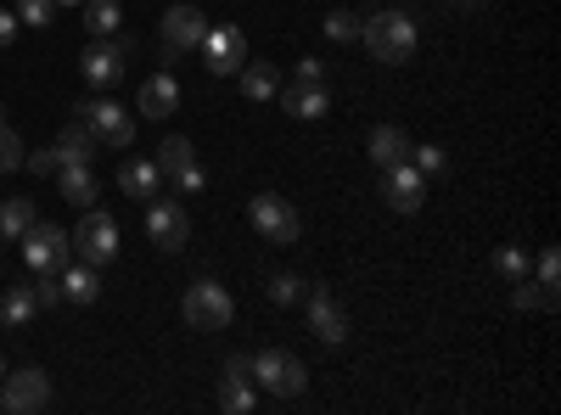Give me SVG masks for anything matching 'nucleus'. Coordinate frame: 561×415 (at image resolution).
Wrapping results in <instances>:
<instances>
[{
    "label": "nucleus",
    "mask_w": 561,
    "mask_h": 415,
    "mask_svg": "<svg viewBox=\"0 0 561 415\" xmlns=\"http://www.w3.org/2000/svg\"><path fill=\"white\" fill-rule=\"evenodd\" d=\"M359 39H365L370 62H388V68H399V62H410V57H415V18H410L404 7L370 12V18L359 23Z\"/></svg>",
    "instance_id": "nucleus-1"
},
{
    "label": "nucleus",
    "mask_w": 561,
    "mask_h": 415,
    "mask_svg": "<svg viewBox=\"0 0 561 415\" xmlns=\"http://www.w3.org/2000/svg\"><path fill=\"white\" fill-rule=\"evenodd\" d=\"M185 326L192 332H225L230 320H237V303H230V292L214 281V275H203V281L185 287Z\"/></svg>",
    "instance_id": "nucleus-2"
},
{
    "label": "nucleus",
    "mask_w": 561,
    "mask_h": 415,
    "mask_svg": "<svg viewBox=\"0 0 561 415\" xmlns=\"http://www.w3.org/2000/svg\"><path fill=\"white\" fill-rule=\"evenodd\" d=\"M253 382L275 399H304L309 388V371H304V359L287 354V348H259L253 354Z\"/></svg>",
    "instance_id": "nucleus-3"
},
{
    "label": "nucleus",
    "mask_w": 561,
    "mask_h": 415,
    "mask_svg": "<svg viewBox=\"0 0 561 415\" xmlns=\"http://www.w3.org/2000/svg\"><path fill=\"white\" fill-rule=\"evenodd\" d=\"M68 242H73V258H84V264H113L118 258V224H113V214H102V208H84L79 214V230H68Z\"/></svg>",
    "instance_id": "nucleus-4"
},
{
    "label": "nucleus",
    "mask_w": 561,
    "mask_h": 415,
    "mask_svg": "<svg viewBox=\"0 0 561 415\" xmlns=\"http://www.w3.org/2000/svg\"><path fill=\"white\" fill-rule=\"evenodd\" d=\"M248 219H253L259 237H264V242H275V247H293V242L304 237L298 208H293L287 197H275V192H259V197L248 203Z\"/></svg>",
    "instance_id": "nucleus-5"
},
{
    "label": "nucleus",
    "mask_w": 561,
    "mask_h": 415,
    "mask_svg": "<svg viewBox=\"0 0 561 415\" xmlns=\"http://www.w3.org/2000/svg\"><path fill=\"white\" fill-rule=\"evenodd\" d=\"M73 258V242H68V230L62 224H51V219H34L28 230H23V264L34 269V275H45V269H62Z\"/></svg>",
    "instance_id": "nucleus-6"
},
{
    "label": "nucleus",
    "mask_w": 561,
    "mask_h": 415,
    "mask_svg": "<svg viewBox=\"0 0 561 415\" xmlns=\"http://www.w3.org/2000/svg\"><path fill=\"white\" fill-rule=\"evenodd\" d=\"M79 118L90 124V135H96L107 152H129V147H135V118H129L118 102H107V96L79 102Z\"/></svg>",
    "instance_id": "nucleus-7"
},
{
    "label": "nucleus",
    "mask_w": 561,
    "mask_h": 415,
    "mask_svg": "<svg viewBox=\"0 0 561 415\" xmlns=\"http://www.w3.org/2000/svg\"><path fill=\"white\" fill-rule=\"evenodd\" d=\"M124 57H129V39H118V34H113V39H90L84 51H79V79L96 84V90H107V84L124 79V68H129Z\"/></svg>",
    "instance_id": "nucleus-8"
},
{
    "label": "nucleus",
    "mask_w": 561,
    "mask_h": 415,
    "mask_svg": "<svg viewBox=\"0 0 561 415\" xmlns=\"http://www.w3.org/2000/svg\"><path fill=\"white\" fill-rule=\"evenodd\" d=\"M197 51H203V62H208V73L219 79V73H237L242 62H248V34L237 28V23H208V34H203V45H197Z\"/></svg>",
    "instance_id": "nucleus-9"
},
{
    "label": "nucleus",
    "mask_w": 561,
    "mask_h": 415,
    "mask_svg": "<svg viewBox=\"0 0 561 415\" xmlns=\"http://www.w3.org/2000/svg\"><path fill=\"white\" fill-rule=\"evenodd\" d=\"M45 404H51V377H45L39 365H28V371H18V377H0V410L34 415Z\"/></svg>",
    "instance_id": "nucleus-10"
},
{
    "label": "nucleus",
    "mask_w": 561,
    "mask_h": 415,
    "mask_svg": "<svg viewBox=\"0 0 561 415\" xmlns=\"http://www.w3.org/2000/svg\"><path fill=\"white\" fill-rule=\"evenodd\" d=\"M309 332L325 343V348H343L348 343V309L332 298V287H309Z\"/></svg>",
    "instance_id": "nucleus-11"
},
{
    "label": "nucleus",
    "mask_w": 561,
    "mask_h": 415,
    "mask_svg": "<svg viewBox=\"0 0 561 415\" xmlns=\"http://www.w3.org/2000/svg\"><path fill=\"white\" fill-rule=\"evenodd\" d=\"M208 34V12L192 7V0H174L169 18H163V45H169V57H185V51H197Z\"/></svg>",
    "instance_id": "nucleus-12"
},
{
    "label": "nucleus",
    "mask_w": 561,
    "mask_h": 415,
    "mask_svg": "<svg viewBox=\"0 0 561 415\" xmlns=\"http://www.w3.org/2000/svg\"><path fill=\"white\" fill-rule=\"evenodd\" d=\"M147 237L163 247V253H180L185 242H192V219H185V208L180 203H169L163 192L147 203Z\"/></svg>",
    "instance_id": "nucleus-13"
},
{
    "label": "nucleus",
    "mask_w": 561,
    "mask_h": 415,
    "mask_svg": "<svg viewBox=\"0 0 561 415\" xmlns=\"http://www.w3.org/2000/svg\"><path fill=\"white\" fill-rule=\"evenodd\" d=\"M382 197L393 214H415L421 203H427V174H421L415 163H393L382 169Z\"/></svg>",
    "instance_id": "nucleus-14"
},
{
    "label": "nucleus",
    "mask_w": 561,
    "mask_h": 415,
    "mask_svg": "<svg viewBox=\"0 0 561 415\" xmlns=\"http://www.w3.org/2000/svg\"><path fill=\"white\" fill-rule=\"evenodd\" d=\"M57 281H62V298H68V303H79V309L102 298V269H96V264H84V258H68Z\"/></svg>",
    "instance_id": "nucleus-15"
},
{
    "label": "nucleus",
    "mask_w": 561,
    "mask_h": 415,
    "mask_svg": "<svg viewBox=\"0 0 561 415\" xmlns=\"http://www.w3.org/2000/svg\"><path fill=\"white\" fill-rule=\"evenodd\" d=\"M118 192H124V197H140V203H152V197L163 192V169H158L152 158H129V163L118 169Z\"/></svg>",
    "instance_id": "nucleus-16"
},
{
    "label": "nucleus",
    "mask_w": 561,
    "mask_h": 415,
    "mask_svg": "<svg viewBox=\"0 0 561 415\" xmlns=\"http://www.w3.org/2000/svg\"><path fill=\"white\" fill-rule=\"evenodd\" d=\"M275 96H280V107H287L293 118H325V113H332V96H325V84H287V90H275Z\"/></svg>",
    "instance_id": "nucleus-17"
},
{
    "label": "nucleus",
    "mask_w": 561,
    "mask_h": 415,
    "mask_svg": "<svg viewBox=\"0 0 561 415\" xmlns=\"http://www.w3.org/2000/svg\"><path fill=\"white\" fill-rule=\"evenodd\" d=\"M370 163H377V169H393V163H410V135L399 129V124H377V129H370Z\"/></svg>",
    "instance_id": "nucleus-18"
},
{
    "label": "nucleus",
    "mask_w": 561,
    "mask_h": 415,
    "mask_svg": "<svg viewBox=\"0 0 561 415\" xmlns=\"http://www.w3.org/2000/svg\"><path fill=\"white\" fill-rule=\"evenodd\" d=\"M57 186H62V203L96 208V174H90V163H62L57 169Z\"/></svg>",
    "instance_id": "nucleus-19"
},
{
    "label": "nucleus",
    "mask_w": 561,
    "mask_h": 415,
    "mask_svg": "<svg viewBox=\"0 0 561 415\" xmlns=\"http://www.w3.org/2000/svg\"><path fill=\"white\" fill-rule=\"evenodd\" d=\"M180 107V84H174V73H152L147 84H140V113L147 118H169Z\"/></svg>",
    "instance_id": "nucleus-20"
},
{
    "label": "nucleus",
    "mask_w": 561,
    "mask_h": 415,
    "mask_svg": "<svg viewBox=\"0 0 561 415\" xmlns=\"http://www.w3.org/2000/svg\"><path fill=\"white\" fill-rule=\"evenodd\" d=\"M96 135H90V124L84 118H73L62 135H57V163H90V158H96Z\"/></svg>",
    "instance_id": "nucleus-21"
},
{
    "label": "nucleus",
    "mask_w": 561,
    "mask_h": 415,
    "mask_svg": "<svg viewBox=\"0 0 561 415\" xmlns=\"http://www.w3.org/2000/svg\"><path fill=\"white\" fill-rule=\"evenodd\" d=\"M511 303H517V309H545V314H556L561 292H556V281H539V275L528 281V275H523V281H511Z\"/></svg>",
    "instance_id": "nucleus-22"
},
{
    "label": "nucleus",
    "mask_w": 561,
    "mask_h": 415,
    "mask_svg": "<svg viewBox=\"0 0 561 415\" xmlns=\"http://www.w3.org/2000/svg\"><path fill=\"white\" fill-rule=\"evenodd\" d=\"M79 23L90 28V39H113L124 28V12H118V0H84V18Z\"/></svg>",
    "instance_id": "nucleus-23"
},
{
    "label": "nucleus",
    "mask_w": 561,
    "mask_h": 415,
    "mask_svg": "<svg viewBox=\"0 0 561 415\" xmlns=\"http://www.w3.org/2000/svg\"><path fill=\"white\" fill-rule=\"evenodd\" d=\"M237 79H242V96H248V102H270L275 90H280V73H275L270 62H242Z\"/></svg>",
    "instance_id": "nucleus-24"
},
{
    "label": "nucleus",
    "mask_w": 561,
    "mask_h": 415,
    "mask_svg": "<svg viewBox=\"0 0 561 415\" xmlns=\"http://www.w3.org/2000/svg\"><path fill=\"white\" fill-rule=\"evenodd\" d=\"M28 224H34V197H7L0 203V237L7 242H23Z\"/></svg>",
    "instance_id": "nucleus-25"
},
{
    "label": "nucleus",
    "mask_w": 561,
    "mask_h": 415,
    "mask_svg": "<svg viewBox=\"0 0 561 415\" xmlns=\"http://www.w3.org/2000/svg\"><path fill=\"white\" fill-rule=\"evenodd\" d=\"M152 163H158V169H163V174L174 180V174H180L185 163H197V147L185 141V135H169V141L158 147V158H152Z\"/></svg>",
    "instance_id": "nucleus-26"
},
{
    "label": "nucleus",
    "mask_w": 561,
    "mask_h": 415,
    "mask_svg": "<svg viewBox=\"0 0 561 415\" xmlns=\"http://www.w3.org/2000/svg\"><path fill=\"white\" fill-rule=\"evenodd\" d=\"M34 287L23 281V287H7V303H0V320H7V326H28V320H34Z\"/></svg>",
    "instance_id": "nucleus-27"
},
{
    "label": "nucleus",
    "mask_w": 561,
    "mask_h": 415,
    "mask_svg": "<svg viewBox=\"0 0 561 415\" xmlns=\"http://www.w3.org/2000/svg\"><path fill=\"white\" fill-rule=\"evenodd\" d=\"M219 410L225 415H248V410H259V393H253V382H219Z\"/></svg>",
    "instance_id": "nucleus-28"
},
{
    "label": "nucleus",
    "mask_w": 561,
    "mask_h": 415,
    "mask_svg": "<svg viewBox=\"0 0 561 415\" xmlns=\"http://www.w3.org/2000/svg\"><path fill=\"white\" fill-rule=\"evenodd\" d=\"M304 275H293V269H280V275H270V303H280V309H293V303H304Z\"/></svg>",
    "instance_id": "nucleus-29"
},
{
    "label": "nucleus",
    "mask_w": 561,
    "mask_h": 415,
    "mask_svg": "<svg viewBox=\"0 0 561 415\" xmlns=\"http://www.w3.org/2000/svg\"><path fill=\"white\" fill-rule=\"evenodd\" d=\"M23 135L7 124V118H0V174H12V169H23Z\"/></svg>",
    "instance_id": "nucleus-30"
},
{
    "label": "nucleus",
    "mask_w": 561,
    "mask_h": 415,
    "mask_svg": "<svg viewBox=\"0 0 561 415\" xmlns=\"http://www.w3.org/2000/svg\"><path fill=\"white\" fill-rule=\"evenodd\" d=\"M359 23H365V18L343 7V12H332V18H325V39H337V45H348V39H359Z\"/></svg>",
    "instance_id": "nucleus-31"
},
{
    "label": "nucleus",
    "mask_w": 561,
    "mask_h": 415,
    "mask_svg": "<svg viewBox=\"0 0 561 415\" xmlns=\"http://www.w3.org/2000/svg\"><path fill=\"white\" fill-rule=\"evenodd\" d=\"M494 269L505 275V281H523V275H528V253L523 247H500L494 253Z\"/></svg>",
    "instance_id": "nucleus-32"
},
{
    "label": "nucleus",
    "mask_w": 561,
    "mask_h": 415,
    "mask_svg": "<svg viewBox=\"0 0 561 415\" xmlns=\"http://www.w3.org/2000/svg\"><path fill=\"white\" fill-rule=\"evenodd\" d=\"M28 287H34V303H39V309H51V303H62V281H57V269H45V275H34Z\"/></svg>",
    "instance_id": "nucleus-33"
},
{
    "label": "nucleus",
    "mask_w": 561,
    "mask_h": 415,
    "mask_svg": "<svg viewBox=\"0 0 561 415\" xmlns=\"http://www.w3.org/2000/svg\"><path fill=\"white\" fill-rule=\"evenodd\" d=\"M57 18V0H18V23H34V28H45Z\"/></svg>",
    "instance_id": "nucleus-34"
},
{
    "label": "nucleus",
    "mask_w": 561,
    "mask_h": 415,
    "mask_svg": "<svg viewBox=\"0 0 561 415\" xmlns=\"http://www.w3.org/2000/svg\"><path fill=\"white\" fill-rule=\"evenodd\" d=\"M410 163H415L421 174H444V163H449V158H444L438 147H410Z\"/></svg>",
    "instance_id": "nucleus-35"
},
{
    "label": "nucleus",
    "mask_w": 561,
    "mask_h": 415,
    "mask_svg": "<svg viewBox=\"0 0 561 415\" xmlns=\"http://www.w3.org/2000/svg\"><path fill=\"white\" fill-rule=\"evenodd\" d=\"M23 169H34V174H57L62 163H57V147H45V152H23Z\"/></svg>",
    "instance_id": "nucleus-36"
},
{
    "label": "nucleus",
    "mask_w": 561,
    "mask_h": 415,
    "mask_svg": "<svg viewBox=\"0 0 561 415\" xmlns=\"http://www.w3.org/2000/svg\"><path fill=\"white\" fill-rule=\"evenodd\" d=\"M293 84H325V62H320V57H304V62L293 68Z\"/></svg>",
    "instance_id": "nucleus-37"
},
{
    "label": "nucleus",
    "mask_w": 561,
    "mask_h": 415,
    "mask_svg": "<svg viewBox=\"0 0 561 415\" xmlns=\"http://www.w3.org/2000/svg\"><path fill=\"white\" fill-rule=\"evenodd\" d=\"M174 186H180V192H192V197H197V192H203V186H208V174H203V169H197V163H185V169H180V174H174Z\"/></svg>",
    "instance_id": "nucleus-38"
},
{
    "label": "nucleus",
    "mask_w": 561,
    "mask_h": 415,
    "mask_svg": "<svg viewBox=\"0 0 561 415\" xmlns=\"http://www.w3.org/2000/svg\"><path fill=\"white\" fill-rule=\"evenodd\" d=\"M225 377L230 382H253V354H230L225 359Z\"/></svg>",
    "instance_id": "nucleus-39"
},
{
    "label": "nucleus",
    "mask_w": 561,
    "mask_h": 415,
    "mask_svg": "<svg viewBox=\"0 0 561 415\" xmlns=\"http://www.w3.org/2000/svg\"><path fill=\"white\" fill-rule=\"evenodd\" d=\"M539 281H561V258H556V247L539 253Z\"/></svg>",
    "instance_id": "nucleus-40"
},
{
    "label": "nucleus",
    "mask_w": 561,
    "mask_h": 415,
    "mask_svg": "<svg viewBox=\"0 0 561 415\" xmlns=\"http://www.w3.org/2000/svg\"><path fill=\"white\" fill-rule=\"evenodd\" d=\"M18 28H23V23H18V12L0 7V45H12V39H18Z\"/></svg>",
    "instance_id": "nucleus-41"
},
{
    "label": "nucleus",
    "mask_w": 561,
    "mask_h": 415,
    "mask_svg": "<svg viewBox=\"0 0 561 415\" xmlns=\"http://www.w3.org/2000/svg\"><path fill=\"white\" fill-rule=\"evenodd\" d=\"M449 7H460V12H478V7H483V0H449Z\"/></svg>",
    "instance_id": "nucleus-42"
},
{
    "label": "nucleus",
    "mask_w": 561,
    "mask_h": 415,
    "mask_svg": "<svg viewBox=\"0 0 561 415\" xmlns=\"http://www.w3.org/2000/svg\"><path fill=\"white\" fill-rule=\"evenodd\" d=\"M57 7H84V0H57Z\"/></svg>",
    "instance_id": "nucleus-43"
},
{
    "label": "nucleus",
    "mask_w": 561,
    "mask_h": 415,
    "mask_svg": "<svg viewBox=\"0 0 561 415\" xmlns=\"http://www.w3.org/2000/svg\"><path fill=\"white\" fill-rule=\"evenodd\" d=\"M0 377H7V359H0Z\"/></svg>",
    "instance_id": "nucleus-44"
}]
</instances>
